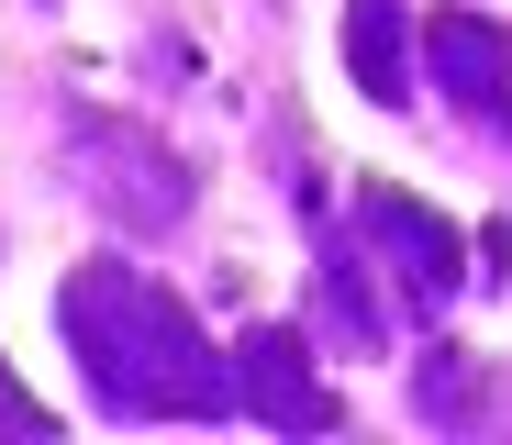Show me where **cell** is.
I'll list each match as a JSON object with an SVG mask.
<instances>
[{
  "mask_svg": "<svg viewBox=\"0 0 512 445\" xmlns=\"http://www.w3.org/2000/svg\"><path fill=\"white\" fill-rule=\"evenodd\" d=\"M435 78L457 89L479 123H501V134H512V67H501V34H490V23L446 12V23H435Z\"/></svg>",
  "mask_w": 512,
  "mask_h": 445,
  "instance_id": "obj_1",
  "label": "cell"
},
{
  "mask_svg": "<svg viewBox=\"0 0 512 445\" xmlns=\"http://www.w3.org/2000/svg\"><path fill=\"white\" fill-rule=\"evenodd\" d=\"M357 78L379 89V101H401V0H357Z\"/></svg>",
  "mask_w": 512,
  "mask_h": 445,
  "instance_id": "obj_2",
  "label": "cell"
}]
</instances>
